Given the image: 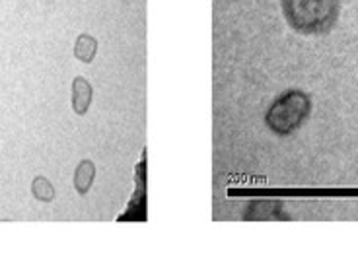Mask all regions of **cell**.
Listing matches in <instances>:
<instances>
[{
    "label": "cell",
    "mask_w": 358,
    "mask_h": 268,
    "mask_svg": "<svg viewBox=\"0 0 358 268\" xmlns=\"http://www.w3.org/2000/svg\"><path fill=\"white\" fill-rule=\"evenodd\" d=\"M31 195L39 202H53L55 200V187L53 183L47 177H36L31 181Z\"/></svg>",
    "instance_id": "7"
},
{
    "label": "cell",
    "mask_w": 358,
    "mask_h": 268,
    "mask_svg": "<svg viewBox=\"0 0 358 268\" xmlns=\"http://www.w3.org/2000/svg\"><path fill=\"white\" fill-rule=\"evenodd\" d=\"M94 179H96V165H94V161L82 160L80 163L76 165V170H74V179H72L74 188H76V193H78L80 197H86V195H88Z\"/></svg>",
    "instance_id": "5"
},
{
    "label": "cell",
    "mask_w": 358,
    "mask_h": 268,
    "mask_svg": "<svg viewBox=\"0 0 358 268\" xmlns=\"http://www.w3.org/2000/svg\"><path fill=\"white\" fill-rule=\"evenodd\" d=\"M98 54V39L90 34H80L74 41V57L84 64L94 63Z\"/></svg>",
    "instance_id": "6"
},
{
    "label": "cell",
    "mask_w": 358,
    "mask_h": 268,
    "mask_svg": "<svg viewBox=\"0 0 358 268\" xmlns=\"http://www.w3.org/2000/svg\"><path fill=\"white\" fill-rule=\"evenodd\" d=\"M72 109L76 115H86L88 113L90 105H92V98H94V89L84 76H76L72 80Z\"/></svg>",
    "instance_id": "3"
},
{
    "label": "cell",
    "mask_w": 358,
    "mask_h": 268,
    "mask_svg": "<svg viewBox=\"0 0 358 268\" xmlns=\"http://www.w3.org/2000/svg\"><path fill=\"white\" fill-rule=\"evenodd\" d=\"M245 220H288V216L282 214L280 202L259 200V202H253L248 208Z\"/></svg>",
    "instance_id": "4"
},
{
    "label": "cell",
    "mask_w": 358,
    "mask_h": 268,
    "mask_svg": "<svg viewBox=\"0 0 358 268\" xmlns=\"http://www.w3.org/2000/svg\"><path fill=\"white\" fill-rule=\"evenodd\" d=\"M288 27L300 36L329 34L341 14V0H280Z\"/></svg>",
    "instance_id": "1"
},
{
    "label": "cell",
    "mask_w": 358,
    "mask_h": 268,
    "mask_svg": "<svg viewBox=\"0 0 358 268\" xmlns=\"http://www.w3.org/2000/svg\"><path fill=\"white\" fill-rule=\"evenodd\" d=\"M312 98L304 89H285L265 111V125L278 138H288L306 125L312 115Z\"/></svg>",
    "instance_id": "2"
}]
</instances>
